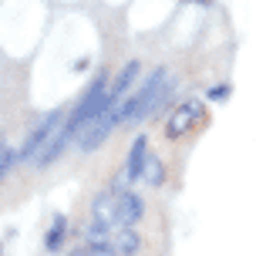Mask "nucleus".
I'll list each match as a JSON object with an SVG mask.
<instances>
[{
    "instance_id": "nucleus-14",
    "label": "nucleus",
    "mask_w": 256,
    "mask_h": 256,
    "mask_svg": "<svg viewBox=\"0 0 256 256\" xmlns=\"http://www.w3.org/2000/svg\"><path fill=\"white\" fill-rule=\"evenodd\" d=\"M230 84H216V88L209 91V98H212V102H226V98H230Z\"/></svg>"
},
{
    "instance_id": "nucleus-8",
    "label": "nucleus",
    "mask_w": 256,
    "mask_h": 256,
    "mask_svg": "<svg viewBox=\"0 0 256 256\" xmlns=\"http://www.w3.org/2000/svg\"><path fill=\"white\" fill-rule=\"evenodd\" d=\"M138 246H142V232L135 230V226H125V230L115 232V253L135 256V253H138Z\"/></svg>"
},
{
    "instance_id": "nucleus-7",
    "label": "nucleus",
    "mask_w": 256,
    "mask_h": 256,
    "mask_svg": "<svg viewBox=\"0 0 256 256\" xmlns=\"http://www.w3.org/2000/svg\"><path fill=\"white\" fill-rule=\"evenodd\" d=\"M115 199H118L115 189H104V192H98L94 202H91V219L102 222V226H108V230H115Z\"/></svg>"
},
{
    "instance_id": "nucleus-10",
    "label": "nucleus",
    "mask_w": 256,
    "mask_h": 256,
    "mask_svg": "<svg viewBox=\"0 0 256 256\" xmlns=\"http://www.w3.org/2000/svg\"><path fill=\"white\" fill-rule=\"evenodd\" d=\"M64 236H68V219L54 216V226H51V232H48V240H44V250H48V253H58L61 243H64Z\"/></svg>"
},
{
    "instance_id": "nucleus-2",
    "label": "nucleus",
    "mask_w": 256,
    "mask_h": 256,
    "mask_svg": "<svg viewBox=\"0 0 256 256\" xmlns=\"http://www.w3.org/2000/svg\"><path fill=\"white\" fill-rule=\"evenodd\" d=\"M206 122V108L199 98H186L182 104H176V112L166 118V138H186L196 125Z\"/></svg>"
},
{
    "instance_id": "nucleus-1",
    "label": "nucleus",
    "mask_w": 256,
    "mask_h": 256,
    "mask_svg": "<svg viewBox=\"0 0 256 256\" xmlns=\"http://www.w3.org/2000/svg\"><path fill=\"white\" fill-rule=\"evenodd\" d=\"M166 81H168V68H155V71L145 78V84H142L135 94L122 98V104H115L118 125H128V122H142V118L152 115L155 104H158V94H162V88H166Z\"/></svg>"
},
{
    "instance_id": "nucleus-6",
    "label": "nucleus",
    "mask_w": 256,
    "mask_h": 256,
    "mask_svg": "<svg viewBox=\"0 0 256 256\" xmlns=\"http://www.w3.org/2000/svg\"><path fill=\"white\" fill-rule=\"evenodd\" d=\"M142 216H145V199H142L138 192H118V199H115V230L135 226Z\"/></svg>"
},
{
    "instance_id": "nucleus-3",
    "label": "nucleus",
    "mask_w": 256,
    "mask_h": 256,
    "mask_svg": "<svg viewBox=\"0 0 256 256\" xmlns=\"http://www.w3.org/2000/svg\"><path fill=\"white\" fill-rule=\"evenodd\" d=\"M61 128V112L54 108V112H48V115L40 118L38 125L30 128V135L24 138V145H20V152H17V162H34L40 155V148L51 142V135Z\"/></svg>"
},
{
    "instance_id": "nucleus-12",
    "label": "nucleus",
    "mask_w": 256,
    "mask_h": 256,
    "mask_svg": "<svg viewBox=\"0 0 256 256\" xmlns=\"http://www.w3.org/2000/svg\"><path fill=\"white\" fill-rule=\"evenodd\" d=\"M84 253L88 256H118L115 243H108V240H91V243L84 246Z\"/></svg>"
},
{
    "instance_id": "nucleus-5",
    "label": "nucleus",
    "mask_w": 256,
    "mask_h": 256,
    "mask_svg": "<svg viewBox=\"0 0 256 256\" xmlns=\"http://www.w3.org/2000/svg\"><path fill=\"white\" fill-rule=\"evenodd\" d=\"M115 128H118V115H115V108H112L104 118H98V122H91V125L81 128V138H78L81 152H94V148H98V145H102Z\"/></svg>"
},
{
    "instance_id": "nucleus-4",
    "label": "nucleus",
    "mask_w": 256,
    "mask_h": 256,
    "mask_svg": "<svg viewBox=\"0 0 256 256\" xmlns=\"http://www.w3.org/2000/svg\"><path fill=\"white\" fill-rule=\"evenodd\" d=\"M145 158H148V138L145 135H138V138L132 142V148H128V162H125V172L118 176V182L112 186V189H122V186H128V182H138L142 179V168H145Z\"/></svg>"
},
{
    "instance_id": "nucleus-11",
    "label": "nucleus",
    "mask_w": 256,
    "mask_h": 256,
    "mask_svg": "<svg viewBox=\"0 0 256 256\" xmlns=\"http://www.w3.org/2000/svg\"><path fill=\"white\" fill-rule=\"evenodd\" d=\"M142 179L148 182V186H162V182H166V166H162L155 155H148V158H145V168H142Z\"/></svg>"
},
{
    "instance_id": "nucleus-17",
    "label": "nucleus",
    "mask_w": 256,
    "mask_h": 256,
    "mask_svg": "<svg viewBox=\"0 0 256 256\" xmlns=\"http://www.w3.org/2000/svg\"><path fill=\"white\" fill-rule=\"evenodd\" d=\"M0 256H4V243H0Z\"/></svg>"
},
{
    "instance_id": "nucleus-16",
    "label": "nucleus",
    "mask_w": 256,
    "mask_h": 256,
    "mask_svg": "<svg viewBox=\"0 0 256 256\" xmlns=\"http://www.w3.org/2000/svg\"><path fill=\"white\" fill-rule=\"evenodd\" d=\"M196 4H209V0H196Z\"/></svg>"
},
{
    "instance_id": "nucleus-9",
    "label": "nucleus",
    "mask_w": 256,
    "mask_h": 256,
    "mask_svg": "<svg viewBox=\"0 0 256 256\" xmlns=\"http://www.w3.org/2000/svg\"><path fill=\"white\" fill-rule=\"evenodd\" d=\"M138 74H142V64H138V61H128L125 68L118 71V78H115V84H112V91H108V94H115V98H122V94H125L128 88H132V81H135Z\"/></svg>"
},
{
    "instance_id": "nucleus-15",
    "label": "nucleus",
    "mask_w": 256,
    "mask_h": 256,
    "mask_svg": "<svg viewBox=\"0 0 256 256\" xmlns=\"http://www.w3.org/2000/svg\"><path fill=\"white\" fill-rule=\"evenodd\" d=\"M68 256H88V253H84V250H71Z\"/></svg>"
},
{
    "instance_id": "nucleus-13",
    "label": "nucleus",
    "mask_w": 256,
    "mask_h": 256,
    "mask_svg": "<svg viewBox=\"0 0 256 256\" xmlns=\"http://www.w3.org/2000/svg\"><path fill=\"white\" fill-rule=\"evenodd\" d=\"M14 162H17V152H14V148L7 145V142H0V179H4V176L10 172V166H14Z\"/></svg>"
}]
</instances>
